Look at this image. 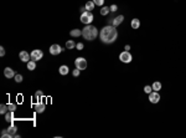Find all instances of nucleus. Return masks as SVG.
Listing matches in <instances>:
<instances>
[{
	"label": "nucleus",
	"mask_w": 186,
	"mask_h": 138,
	"mask_svg": "<svg viewBox=\"0 0 186 138\" xmlns=\"http://www.w3.org/2000/svg\"><path fill=\"white\" fill-rule=\"evenodd\" d=\"M99 37L102 40L103 44H113L117 37H118V31H117V28L113 26V25H107L104 26L101 33H99Z\"/></svg>",
	"instance_id": "f257e3e1"
},
{
	"label": "nucleus",
	"mask_w": 186,
	"mask_h": 138,
	"mask_svg": "<svg viewBox=\"0 0 186 138\" xmlns=\"http://www.w3.org/2000/svg\"><path fill=\"white\" fill-rule=\"evenodd\" d=\"M97 35H98V30L93 25H86V28L82 30V36L88 41H93L97 37Z\"/></svg>",
	"instance_id": "f03ea898"
},
{
	"label": "nucleus",
	"mask_w": 186,
	"mask_h": 138,
	"mask_svg": "<svg viewBox=\"0 0 186 138\" xmlns=\"http://www.w3.org/2000/svg\"><path fill=\"white\" fill-rule=\"evenodd\" d=\"M81 21L84 24V25H91L92 21H93V14L91 11H84L81 14Z\"/></svg>",
	"instance_id": "7ed1b4c3"
},
{
	"label": "nucleus",
	"mask_w": 186,
	"mask_h": 138,
	"mask_svg": "<svg viewBox=\"0 0 186 138\" xmlns=\"http://www.w3.org/2000/svg\"><path fill=\"white\" fill-rule=\"evenodd\" d=\"M74 65H76V67L78 70H86L87 69V60L86 59H83V57H77L76 59V61H74Z\"/></svg>",
	"instance_id": "20e7f679"
},
{
	"label": "nucleus",
	"mask_w": 186,
	"mask_h": 138,
	"mask_svg": "<svg viewBox=\"0 0 186 138\" xmlns=\"http://www.w3.org/2000/svg\"><path fill=\"white\" fill-rule=\"evenodd\" d=\"M132 55H130V52L129 51H123L120 55H119V60L122 61V62H124V64H129V62H132Z\"/></svg>",
	"instance_id": "39448f33"
},
{
	"label": "nucleus",
	"mask_w": 186,
	"mask_h": 138,
	"mask_svg": "<svg viewBox=\"0 0 186 138\" xmlns=\"http://www.w3.org/2000/svg\"><path fill=\"white\" fill-rule=\"evenodd\" d=\"M62 51H63V49H62L60 45H57V44H55V45H52V46L50 47V54H51V55H55V56H56V55H60Z\"/></svg>",
	"instance_id": "423d86ee"
},
{
	"label": "nucleus",
	"mask_w": 186,
	"mask_h": 138,
	"mask_svg": "<svg viewBox=\"0 0 186 138\" xmlns=\"http://www.w3.org/2000/svg\"><path fill=\"white\" fill-rule=\"evenodd\" d=\"M149 101L151 103H158L160 101V95L158 93V91H153L149 93Z\"/></svg>",
	"instance_id": "0eeeda50"
},
{
	"label": "nucleus",
	"mask_w": 186,
	"mask_h": 138,
	"mask_svg": "<svg viewBox=\"0 0 186 138\" xmlns=\"http://www.w3.org/2000/svg\"><path fill=\"white\" fill-rule=\"evenodd\" d=\"M30 55H31V60H34V61H38V60H41V59H42L43 52H42L41 50H32V52H31Z\"/></svg>",
	"instance_id": "6e6552de"
},
{
	"label": "nucleus",
	"mask_w": 186,
	"mask_h": 138,
	"mask_svg": "<svg viewBox=\"0 0 186 138\" xmlns=\"http://www.w3.org/2000/svg\"><path fill=\"white\" fill-rule=\"evenodd\" d=\"M19 57H20V60L21 61H24V62H29L30 61V59H31V55L30 54H27L26 51H21L20 54H19Z\"/></svg>",
	"instance_id": "1a4fd4ad"
},
{
	"label": "nucleus",
	"mask_w": 186,
	"mask_h": 138,
	"mask_svg": "<svg viewBox=\"0 0 186 138\" xmlns=\"http://www.w3.org/2000/svg\"><path fill=\"white\" fill-rule=\"evenodd\" d=\"M123 20H124V16H123V15H119V16H117V18H114V19L112 20V25L117 28L118 25H120V24L123 23Z\"/></svg>",
	"instance_id": "9d476101"
},
{
	"label": "nucleus",
	"mask_w": 186,
	"mask_h": 138,
	"mask_svg": "<svg viewBox=\"0 0 186 138\" xmlns=\"http://www.w3.org/2000/svg\"><path fill=\"white\" fill-rule=\"evenodd\" d=\"M45 108H46V104L42 103V102H37L35 104V111H36L37 113H42L45 111Z\"/></svg>",
	"instance_id": "9b49d317"
},
{
	"label": "nucleus",
	"mask_w": 186,
	"mask_h": 138,
	"mask_svg": "<svg viewBox=\"0 0 186 138\" xmlns=\"http://www.w3.org/2000/svg\"><path fill=\"white\" fill-rule=\"evenodd\" d=\"M4 75H5V77H7V78L15 77V72H14V70L10 69V67H6V69L4 70Z\"/></svg>",
	"instance_id": "f8f14e48"
},
{
	"label": "nucleus",
	"mask_w": 186,
	"mask_h": 138,
	"mask_svg": "<svg viewBox=\"0 0 186 138\" xmlns=\"http://www.w3.org/2000/svg\"><path fill=\"white\" fill-rule=\"evenodd\" d=\"M16 131H17V127H16V126H14V124H11V126L7 128V132H9V134L11 136V138L16 134Z\"/></svg>",
	"instance_id": "ddd939ff"
},
{
	"label": "nucleus",
	"mask_w": 186,
	"mask_h": 138,
	"mask_svg": "<svg viewBox=\"0 0 186 138\" xmlns=\"http://www.w3.org/2000/svg\"><path fill=\"white\" fill-rule=\"evenodd\" d=\"M94 5H96V4H94V1H93V0H91V1H87V4H86V6H84V8H86V10H87V11H92V10L94 9Z\"/></svg>",
	"instance_id": "4468645a"
},
{
	"label": "nucleus",
	"mask_w": 186,
	"mask_h": 138,
	"mask_svg": "<svg viewBox=\"0 0 186 138\" xmlns=\"http://www.w3.org/2000/svg\"><path fill=\"white\" fill-rule=\"evenodd\" d=\"M130 25H132V28H133L134 30H137V29H139V26H140V20H139V19H133Z\"/></svg>",
	"instance_id": "2eb2a0df"
},
{
	"label": "nucleus",
	"mask_w": 186,
	"mask_h": 138,
	"mask_svg": "<svg viewBox=\"0 0 186 138\" xmlns=\"http://www.w3.org/2000/svg\"><path fill=\"white\" fill-rule=\"evenodd\" d=\"M5 119H6L7 122H11V121L14 119V112H12V111L6 112V113H5Z\"/></svg>",
	"instance_id": "dca6fc26"
},
{
	"label": "nucleus",
	"mask_w": 186,
	"mask_h": 138,
	"mask_svg": "<svg viewBox=\"0 0 186 138\" xmlns=\"http://www.w3.org/2000/svg\"><path fill=\"white\" fill-rule=\"evenodd\" d=\"M35 69H36V61H34V60H30V61L27 62V70H30V71H34Z\"/></svg>",
	"instance_id": "f3484780"
},
{
	"label": "nucleus",
	"mask_w": 186,
	"mask_h": 138,
	"mask_svg": "<svg viewBox=\"0 0 186 138\" xmlns=\"http://www.w3.org/2000/svg\"><path fill=\"white\" fill-rule=\"evenodd\" d=\"M70 35H71L72 37H78V36H81V35H82V30L74 29V30H72V31L70 33Z\"/></svg>",
	"instance_id": "a211bd4d"
},
{
	"label": "nucleus",
	"mask_w": 186,
	"mask_h": 138,
	"mask_svg": "<svg viewBox=\"0 0 186 138\" xmlns=\"http://www.w3.org/2000/svg\"><path fill=\"white\" fill-rule=\"evenodd\" d=\"M153 90L154 91H159V90H161V82H159V81H155L154 83H153Z\"/></svg>",
	"instance_id": "6ab92c4d"
},
{
	"label": "nucleus",
	"mask_w": 186,
	"mask_h": 138,
	"mask_svg": "<svg viewBox=\"0 0 186 138\" xmlns=\"http://www.w3.org/2000/svg\"><path fill=\"white\" fill-rule=\"evenodd\" d=\"M68 70H70V69H68L66 65H63V66H61V67H60V73L65 76V75H67V73H68Z\"/></svg>",
	"instance_id": "aec40b11"
},
{
	"label": "nucleus",
	"mask_w": 186,
	"mask_h": 138,
	"mask_svg": "<svg viewBox=\"0 0 186 138\" xmlns=\"http://www.w3.org/2000/svg\"><path fill=\"white\" fill-rule=\"evenodd\" d=\"M109 11H111V9H109L108 6H103V8L101 9V15H103V16H104V15H107Z\"/></svg>",
	"instance_id": "412c9836"
},
{
	"label": "nucleus",
	"mask_w": 186,
	"mask_h": 138,
	"mask_svg": "<svg viewBox=\"0 0 186 138\" xmlns=\"http://www.w3.org/2000/svg\"><path fill=\"white\" fill-rule=\"evenodd\" d=\"M66 47H67V49H73V47H76V44H74L73 40H68V41L66 42Z\"/></svg>",
	"instance_id": "4be33fe9"
},
{
	"label": "nucleus",
	"mask_w": 186,
	"mask_h": 138,
	"mask_svg": "<svg viewBox=\"0 0 186 138\" xmlns=\"http://www.w3.org/2000/svg\"><path fill=\"white\" fill-rule=\"evenodd\" d=\"M7 109H9V108H7V104H1V106H0V113H1V114H5V113L7 112Z\"/></svg>",
	"instance_id": "5701e85b"
},
{
	"label": "nucleus",
	"mask_w": 186,
	"mask_h": 138,
	"mask_svg": "<svg viewBox=\"0 0 186 138\" xmlns=\"http://www.w3.org/2000/svg\"><path fill=\"white\" fill-rule=\"evenodd\" d=\"M1 137H2V138H11V136H10V134H9V132H7V128L1 131Z\"/></svg>",
	"instance_id": "b1692460"
},
{
	"label": "nucleus",
	"mask_w": 186,
	"mask_h": 138,
	"mask_svg": "<svg viewBox=\"0 0 186 138\" xmlns=\"http://www.w3.org/2000/svg\"><path fill=\"white\" fill-rule=\"evenodd\" d=\"M15 81L17 82V83H20L21 81H22V75H20V73H17V75H15Z\"/></svg>",
	"instance_id": "393cba45"
},
{
	"label": "nucleus",
	"mask_w": 186,
	"mask_h": 138,
	"mask_svg": "<svg viewBox=\"0 0 186 138\" xmlns=\"http://www.w3.org/2000/svg\"><path fill=\"white\" fill-rule=\"evenodd\" d=\"M7 108H9V111H15L16 109V104L15 103H7Z\"/></svg>",
	"instance_id": "a878e982"
},
{
	"label": "nucleus",
	"mask_w": 186,
	"mask_h": 138,
	"mask_svg": "<svg viewBox=\"0 0 186 138\" xmlns=\"http://www.w3.org/2000/svg\"><path fill=\"white\" fill-rule=\"evenodd\" d=\"M144 92L149 95L150 92H153V87H151V86H145V87H144Z\"/></svg>",
	"instance_id": "bb28decb"
},
{
	"label": "nucleus",
	"mask_w": 186,
	"mask_h": 138,
	"mask_svg": "<svg viewBox=\"0 0 186 138\" xmlns=\"http://www.w3.org/2000/svg\"><path fill=\"white\" fill-rule=\"evenodd\" d=\"M93 1H94V4L98 5V6H102L103 3H104V0H93Z\"/></svg>",
	"instance_id": "cd10ccee"
},
{
	"label": "nucleus",
	"mask_w": 186,
	"mask_h": 138,
	"mask_svg": "<svg viewBox=\"0 0 186 138\" xmlns=\"http://www.w3.org/2000/svg\"><path fill=\"white\" fill-rule=\"evenodd\" d=\"M76 47H77V50H83V47H84V45H83L82 42H78V44L76 45Z\"/></svg>",
	"instance_id": "c85d7f7f"
},
{
	"label": "nucleus",
	"mask_w": 186,
	"mask_h": 138,
	"mask_svg": "<svg viewBox=\"0 0 186 138\" xmlns=\"http://www.w3.org/2000/svg\"><path fill=\"white\" fill-rule=\"evenodd\" d=\"M109 9H111V11H117V10H118V6H117L115 4H113V5L109 6Z\"/></svg>",
	"instance_id": "c756f323"
},
{
	"label": "nucleus",
	"mask_w": 186,
	"mask_h": 138,
	"mask_svg": "<svg viewBox=\"0 0 186 138\" xmlns=\"http://www.w3.org/2000/svg\"><path fill=\"white\" fill-rule=\"evenodd\" d=\"M79 72H81V70H78L77 67H76V70L73 71V76L74 77H77V76H79Z\"/></svg>",
	"instance_id": "7c9ffc66"
},
{
	"label": "nucleus",
	"mask_w": 186,
	"mask_h": 138,
	"mask_svg": "<svg viewBox=\"0 0 186 138\" xmlns=\"http://www.w3.org/2000/svg\"><path fill=\"white\" fill-rule=\"evenodd\" d=\"M0 56H1V57H2V56H5V49H4L2 46L0 47Z\"/></svg>",
	"instance_id": "2f4dec72"
},
{
	"label": "nucleus",
	"mask_w": 186,
	"mask_h": 138,
	"mask_svg": "<svg viewBox=\"0 0 186 138\" xmlns=\"http://www.w3.org/2000/svg\"><path fill=\"white\" fill-rule=\"evenodd\" d=\"M124 49H125V51H129V50H130V45H125Z\"/></svg>",
	"instance_id": "473e14b6"
},
{
	"label": "nucleus",
	"mask_w": 186,
	"mask_h": 138,
	"mask_svg": "<svg viewBox=\"0 0 186 138\" xmlns=\"http://www.w3.org/2000/svg\"><path fill=\"white\" fill-rule=\"evenodd\" d=\"M86 11V8H81V13H84Z\"/></svg>",
	"instance_id": "72a5a7b5"
}]
</instances>
